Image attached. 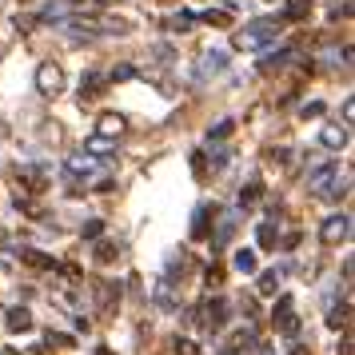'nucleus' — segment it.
<instances>
[{
	"label": "nucleus",
	"instance_id": "nucleus-1",
	"mask_svg": "<svg viewBox=\"0 0 355 355\" xmlns=\"http://www.w3.org/2000/svg\"><path fill=\"white\" fill-rule=\"evenodd\" d=\"M275 36H279V24H275V20H256V24H248L243 33H236V49H243V52L268 49Z\"/></svg>",
	"mask_w": 355,
	"mask_h": 355
},
{
	"label": "nucleus",
	"instance_id": "nucleus-2",
	"mask_svg": "<svg viewBox=\"0 0 355 355\" xmlns=\"http://www.w3.org/2000/svg\"><path fill=\"white\" fill-rule=\"evenodd\" d=\"M36 88H40V96H56L64 88V68L52 64V60L36 64Z\"/></svg>",
	"mask_w": 355,
	"mask_h": 355
},
{
	"label": "nucleus",
	"instance_id": "nucleus-3",
	"mask_svg": "<svg viewBox=\"0 0 355 355\" xmlns=\"http://www.w3.org/2000/svg\"><path fill=\"white\" fill-rule=\"evenodd\" d=\"M352 236V220L347 216H327L323 220V227H320V240L327 243V248H336V243H343Z\"/></svg>",
	"mask_w": 355,
	"mask_h": 355
},
{
	"label": "nucleus",
	"instance_id": "nucleus-4",
	"mask_svg": "<svg viewBox=\"0 0 355 355\" xmlns=\"http://www.w3.org/2000/svg\"><path fill=\"white\" fill-rule=\"evenodd\" d=\"M339 176V164L336 160H327V164H320V168H311L307 172V188L315 196H327V188H331V180Z\"/></svg>",
	"mask_w": 355,
	"mask_h": 355
},
{
	"label": "nucleus",
	"instance_id": "nucleus-5",
	"mask_svg": "<svg viewBox=\"0 0 355 355\" xmlns=\"http://www.w3.org/2000/svg\"><path fill=\"white\" fill-rule=\"evenodd\" d=\"M275 327H279L284 336H295V311H291V295H279V304H275Z\"/></svg>",
	"mask_w": 355,
	"mask_h": 355
},
{
	"label": "nucleus",
	"instance_id": "nucleus-6",
	"mask_svg": "<svg viewBox=\"0 0 355 355\" xmlns=\"http://www.w3.org/2000/svg\"><path fill=\"white\" fill-rule=\"evenodd\" d=\"M320 140H323V148H336V152L339 148H347V124H343V128H339V124L336 128H323Z\"/></svg>",
	"mask_w": 355,
	"mask_h": 355
},
{
	"label": "nucleus",
	"instance_id": "nucleus-7",
	"mask_svg": "<svg viewBox=\"0 0 355 355\" xmlns=\"http://www.w3.org/2000/svg\"><path fill=\"white\" fill-rule=\"evenodd\" d=\"M100 136H120L124 132V116H116V112H104L100 116V124H96Z\"/></svg>",
	"mask_w": 355,
	"mask_h": 355
},
{
	"label": "nucleus",
	"instance_id": "nucleus-8",
	"mask_svg": "<svg viewBox=\"0 0 355 355\" xmlns=\"http://www.w3.org/2000/svg\"><path fill=\"white\" fill-rule=\"evenodd\" d=\"M28 327H33V315L24 307H12L8 311V331H28Z\"/></svg>",
	"mask_w": 355,
	"mask_h": 355
},
{
	"label": "nucleus",
	"instance_id": "nucleus-9",
	"mask_svg": "<svg viewBox=\"0 0 355 355\" xmlns=\"http://www.w3.org/2000/svg\"><path fill=\"white\" fill-rule=\"evenodd\" d=\"M327 323H331V327H347V323H352V304H347V300L336 304L331 307V315H327Z\"/></svg>",
	"mask_w": 355,
	"mask_h": 355
},
{
	"label": "nucleus",
	"instance_id": "nucleus-10",
	"mask_svg": "<svg viewBox=\"0 0 355 355\" xmlns=\"http://www.w3.org/2000/svg\"><path fill=\"white\" fill-rule=\"evenodd\" d=\"M232 263H236V272L252 275V272H256V252H248V248H240V252H236V259H232Z\"/></svg>",
	"mask_w": 355,
	"mask_h": 355
},
{
	"label": "nucleus",
	"instance_id": "nucleus-11",
	"mask_svg": "<svg viewBox=\"0 0 355 355\" xmlns=\"http://www.w3.org/2000/svg\"><path fill=\"white\" fill-rule=\"evenodd\" d=\"M224 64H227L224 52H208V56H204V72H211V76H216V72H224Z\"/></svg>",
	"mask_w": 355,
	"mask_h": 355
},
{
	"label": "nucleus",
	"instance_id": "nucleus-12",
	"mask_svg": "<svg viewBox=\"0 0 355 355\" xmlns=\"http://www.w3.org/2000/svg\"><path fill=\"white\" fill-rule=\"evenodd\" d=\"M288 60H295V52L279 49V52H272V56H263V68H284Z\"/></svg>",
	"mask_w": 355,
	"mask_h": 355
},
{
	"label": "nucleus",
	"instance_id": "nucleus-13",
	"mask_svg": "<svg viewBox=\"0 0 355 355\" xmlns=\"http://www.w3.org/2000/svg\"><path fill=\"white\" fill-rule=\"evenodd\" d=\"M224 311H227L224 300H211V304H208V323H211V327H220V323H224Z\"/></svg>",
	"mask_w": 355,
	"mask_h": 355
},
{
	"label": "nucleus",
	"instance_id": "nucleus-14",
	"mask_svg": "<svg viewBox=\"0 0 355 355\" xmlns=\"http://www.w3.org/2000/svg\"><path fill=\"white\" fill-rule=\"evenodd\" d=\"M72 8H76V4H72V0H52L49 8H44V17H64V12H72Z\"/></svg>",
	"mask_w": 355,
	"mask_h": 355
},
{
	"label": "nucleus",
	"instance_id": "nucleus-15",
	"mask_svg": "<svg viewBox=\"0 0 355 355\" xmlns=\"http://www.w3.org/2000/svg\"><path fill=\"white\" fill-rule=\"evenodd\" d=\"M307 8H311L307 0H291V4H288V20H300V17H307Z\"/></svg>",
	"mask_w": 355,
	"mask_h": 355
},
{
	"label": "nucleus",
	"instance_id": "nucleus-16",
	"mask_svg": "<svg viewBox=\"0 0 355 355\" xmlns=\"http://www.w3.org/2000/svg\"><path fill=\"white\" fill-rule=\"evenodd\" d=\"M100 232H104V224H100V220H88V224L80 227V236H84V240H96Z\"/></svg>",
	"mask_w": 355,
	"mask_h": 355
},
{
	"label": "nucleus",
	"instance_id": "nucleus-17",
	"mask_svg": "<svg viewBox=\"0 0 355 355\" xmlns=\"http://www.w3.org/2000/svg\"><path fill=\"white\" fill-rule=\"evenodd\" d=\"M259 291H263V295H275V272L259 275Z\"/></svg>",
	"mask_w": 355,
	"mask_h": 355
},
{
	"label": "nucleus",
	"instance_id": "nucleus-18",
	"mask_svg": "<svg viewBox=\"0 0 355 355\" xmlns=\"http://www.w3.org/2000/svg\"><path fill=\"white\" fill-rule=\"evenodd\" d=\"M275 243V232H272V224H259V248H272Z\"/></svg>",
	"mask_w": 355,
	"mask_h": 355
},
{
	"label": "nucleus",
	"instance_id": "nucleus-19",
	"mask_svg": "<svg viewBox=\"0 0 355 355\" xmlns=\"http://www.w3.org/2000/svg\"><path fill=\"white\" fill-rule=\"evenodd\" d=\"M96 259H100V263H112V259H116L112 243H100V248H96Z\"/></svg>",
	"mask_w": 355,
	"mask_h": 355
},
{
	"label": "nucleus",
	"instance_id": "nucleus-20",
	"mask_svg": "<svg viewBox=\"0 0 355 355\" xmlns=\"http://www.w3.org/2000/svg\"><path fill=\"white\" fill-rule=\"evenodd\" d=\"M240 200H243V204H256V200H259V184H248V188L240 192Z\"/></svg>",
	"mask_w": 355,
	"mask_h": 355
},
{
	"label": "nucleus",
	"instance_id": "nucleus-21",
	"mask_svg": "<svg viewBox=\"0 0 355 355\" xmlns=\"http://www.w3.org/2000/svg\"><path fill=\"white\" fill-rule=\"evenodd\" d=\"M88 152H112V144L104 136H96V140H88Z\"/></svg>",
	"mask_w": 355,
	"mask_h": 355
},
{
	"label": "nucleus",
	"instance_id": "nucleus-22",
	"mask_svg": "<svg viewBox=\"0 0 355 355\" xmlns=\"http://www.w3.org/2000/svg\"><path fill=\"white\" fill-rule=\"evenodd\" d=\"M24 259H28V263H36V268H49V263H52V259H44L40 252H24Z\"/></svg>",
	"mask_w": 355,
	"mask_h": 355
},
{
	"label": "nucleus",
	"instance_id": "nucleus-23",
	"mask_svg": "<svg viewBox=\"0 0 355 355\" xmlns=\"http://www.w3.org/2000/svg\"><path fill=\"white\" fill-rule=\"evenodd\" d=\"M112 76H116V80H132V76H136V68H132V64H124V68H116Z\"/></svg>",
	"mask_w": 355,
	"mask_h": 355
},
{
	"label": "nucleus",
	"instance_id": "nucleus-24",
	"mask_svg": "<svg viewBox=\"0 0 355 355\" xmlns=\"http://www.w3.org/2000/svg\"><path fill=\"white\" fill-rule=\"evenodd\" d=\"M339 355H352V331L343 327V343H339Z\"/></svg>",
	"mask_w": 355,
	"mask_h": 355
},
{
	"label": "nucleus",
	"instance_id": "nucleus-25",
	"mask_svg": "<svg viewBox=\"0 0 355 355\" xmlns=\"http://www.w3.org/2000/svg\"><path fill=\"white\" fill-rule=\"evenodd\" d=\"M227 128H232L227 120H224V124H216V128H211V140H224V136H227Z\"/></svg>",
	"mask_w": 355,
	"mask_h": 355
},
{
	"label": "nucleus",
	"instance_id": "nucleus-26",
	"mask_svg": "<svg viewBox=\"0 0 355 355\" xmlns=\"http://www.w3.org/2000/svg\"><path fill=\"white\" fill-rule=\"evenodd\" d=\"M291 355H304V347H291Z\"/></svg>",
	"mask_w": 355,
	"mask_h": 355
},
{
	"label": "nucleus",
	"instance_id": "nucleus-27",
	"mask_svg": "<svg viewBox=\"0 0 355 355\" xmlns=\"http://www.w3.org/2000/svg\"><path fill=\"white\" fill-rule=\"evenodd\" d=\"M100 355H112V352H108V347H100Z\"/></svg>",
	"mask_w": 355,
	"mask_h": 355
},
{
	"label": "nucleus",
	"instance_id": "nucleus-28",
	"mask_svg": "<svg viewBox=\"0 0 355 355\" xmlns=\"http://www.w3.org/2000/svg\"><path fill=\"white\" fill-rule=\"evenodd\" d=\"M0 243H4V232H0Z\"/></svg>",
	"mask_w": 355,
	"mask_h": 355
},
{
	"label": "nucleus",
	"instance_id": "nucleus-29",
	"mask_svg": "<svg viewBox=\"0 0 355 355\" xmlns=\"http://www.w3.org/2000/svg\"><path fill=\"white\" fill-rule=\"evenodd\" d=\"M224 355H236V352H224Z\"/></svg>",
	"mask_w": 355,
	"mask_h": 355
}]
</instances>
